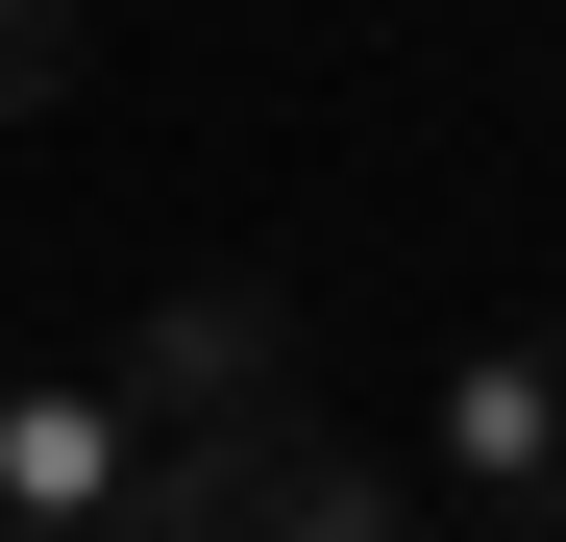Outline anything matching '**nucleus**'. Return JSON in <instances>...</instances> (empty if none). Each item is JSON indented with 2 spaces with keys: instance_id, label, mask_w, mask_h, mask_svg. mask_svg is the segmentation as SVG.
Instances as JSON below:
<instances>
[{
  "instance_id": "1",
  "label": "nucleus",
  "mask_w": 566,
  "mask_h": 542,
  "mask_svg": "<svg viewBox=\"0 0 566 542\" xmlns=\"http://www.w3.org/2000/svg\"><path fill=\"white\" fill-rule=\"evenodd\" d=\"M172 469H198V444L124 371H25L0 395V542H172Z\"/></svg>"
},
{
  "instance_id": "2",
  "label": "nucleus",
  "mask_w": 566,
  "mask_h": 542,
  "mask_svg": "<svg viewBox=\"0 0 566 542\" xmlns=\"http://www.w3.org/2000/svg\"><path fill=\"white\" fill-rule=\"evenodd\" d=\"M443 493L566 542V321H468L443 345Z\"/></svg>"
},
{
  "instance_id": "3",
  "label": "nucleus",
  "mask_w": 566,
  "mask_h": 542,
  "mask_svg": "<svg viewBox=\"0 0 566 542\" xmlns=\"http://www.w3.org/2000/svg\"><path fill=\"white\" fill-rule=\"evenodd\" d=\"M172 542H419V518L369 493L345 444H296V419H222L198 469H172Z\"/></svg>"
},
{
  "instance_id": "4",
  "label": "nucleus",
  "mask_w": 566,
  "mask_h": 542,
  "mask_svg": "<svg viewBox=\"0 0 566 542\" xmlns=\"http://www.w3.org/2000/svg\"><path fill=\"white\" fill-rule=\"evenodd\" d=\"M271 371H296V321H271L247 271H198V296H148V321H124V395H148L172 444H222V419H271Z\"/></svg>"
},
{
  "instance_id": "5",
  "label": "nucleus",
  "mask_w": 566,
  "mask_h": 542,
  "mask_svg": "<svg viewBox=\"0 0 566 542\" xmlns=\"http://www.w3.org/2000/svg\"><path fill=\"white\" fill-rule=\"evenodd\" d=\"M74 50H99V0H0V124H50V100H74Z\"/></svg>"
}]
</instances>
